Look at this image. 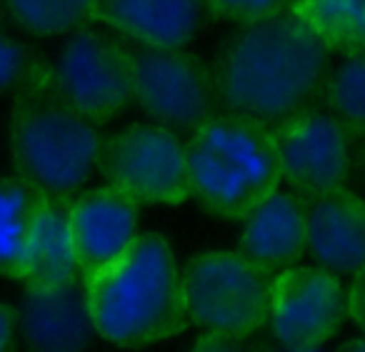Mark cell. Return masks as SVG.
<instances>
[{"mask_svg": "<svg viewBox=\"0 0 365 352\" xmlns=\"http://www.w3.org/2000/svg\"><path fill=\"white\" fill-rule=\"evenodd\" d=\"M66 36L58 58L48 63L53 83L73 108L108 123L133 100L130 51L88 26Z\"/></svg>", "mask_w": 365, "mask_h": 352, "instance_id": "obj_8", "label": "cell"}, {"mask_svg": "<svg viewBox=\"0 0 365 352\" xmlns=\"http://www.w3.org/2000/svg\"><path fill=\"white\" fill-rule=\"evenodd\" d=\"M190 197L220 217H240L280 185L270 128L218 110L188 138Z\"/></svg>", "mask_w": 365, "mask_h": 352, "instance_id": "obj_4", "label": "cell"}, {"mask_svg": "<svg viewBox=\"0 0 365 352\" xmlns=\"http://www.w3.org/2000/svg\"><path fill=\"white\" fill-rule=\"evenodd\" d=\"M130 51L133 103L158 125L190 133L220 110L213 66L182 48L135 43Z\"/></svg>", "mask_w": 365, "mask_h": 352, "instance_id": "obj_6", "label": "cell"}, {"mask_svg": "<svg viewBox=\"0 0 365 352\" xmlns=\"http://www.w3.org/2000/svg\"><path fill=\"white\" fill-rule=\"evenodd\" d=\"M98 170L138 202L178 205L190 197L188 145L158 123H133L106 138Z\"/></svg>", "mask_w": 365, "mask_h": 352, "instance_id": "obj_7", "label": "cell"}, {"mask_svg": "<svg viewBox=\"0 0 365 352\" xmlns=\"http://www.w3.org/2000/svg\"><path fill=\"white\" fill-rule=\"evenodd\" d=\"M205 0H93V21L130 41L182 48L195 38Z\"/></svg>", "mask_w": 365, "mask_h": 352, "instance_id": "obj_15", "label": "cell"}, {"mask_svg": "<svg viewBox=\"0 0 365 352\" xmlns=\"http://www.w3.org/2000/svg\"><path fill=\"white\" fill-rule=\"evenodd\" d=\"M323 100L350 133L365 135V51L345 53L343 61L325 73Z\"/></svg>", "mask_w": 365, "mask_h": 352, "instance_id": "obj_19", "label": "cell"}, {"mask_svg": "<svg viewBox=\"0 0 365 352\" xmlns=\"http://www.w3.org/2000/svg\"><path fill=\"white\" fill-rule=\"evenodd\" d=\"M103 123L63 98L46 61H36L13 90L11 152L16 172L53 197L83 190L101 165Z\"/></svg>", "mask_w": 365, "mask_h": 352, "instance_id": "obj_3", "label": "cell"}, {"mask_svg": "<svg viewBox=\"0 0 365 352\" xmlns=\"http://www.w3.org/2000/svg\"><path fill=\"white\" fill-rule=\"evenodd\" d=\"M208 8L228 21H250V18L278 13L285 8H295L298 0H205Z\"/></svg>", "mask_w": 365, "mask_h": 352, "instance_id": "obj_22", "label": "cell"}, {"mask_svg": "<svg viewBox=\"0 0 365 352\" xmlns=\"http://www.w3.org/2000/svg\"><path fill=\"white\" fill-rule=\"evenodd\" d=\"M16 335V310L6 302H0V350H8Z\"/></svg>", "mask_w": 365, "mask_h": 352, "instance_id": "obj_24", "label": "cell"}, {"mask_svg": "<svg viewBox=\"0 0 365 352\" xmlns=\"http://www.w3.org/2000/svg\"><path fill=\"white\" fill-rule=\"evenodd\" d=\"M295 11L328 51H365V0H298Z\"/></svg>", "mask_w": 365, "mask_h": 352, "instance_id": "obj_18", "label": "cell"}, {"mask_svg": "<svg viewBox=\"0 0 365 352\" xmlns=\"http://www.w3.org/2000/svg\"><path fill=\"white\" fill-rule=\"evenodd\" d=\"M16 23L36 36H66L93 21V0H3Z\"/></svg>", "mask_w": 365, "mask_h": 352, "instance_id": "obj_20", "label": "cell"}, {"mask_svg": "<svg viewBox=\"0 0 365 352\" xmlns=\"http://www.w3.org/2000/svg\"><path fill=\"white\" fill-rule=\"evenodd\" d=\"M16 330L33 350H81L96 335L83 277L58 287H26Z\"/></svg>", "mask_w": 365, "mask_h": 352, "instance_id": "obj_13", "label": "cell"}, {"mask_svg": "<svg viewBox=\"0 0 365 352\" xmlns=\"http://www.w3.org/2000/svg\"><path fill=\"white\" fill-rule=\"evenodd\" d=\"M43 195L21 175L0 177V277L21 280L28 237Z\"/></svg>", "mask_w": 365, "mask_h": 352, "instance_id": "obj_17", "label": "cell"}, {"mask_svg": "<svg viewBox=\"0 0 365 352\" xmlns=\"http://www.w3.org/2000/svg\"><path fill=\"white\" fill-rule=\"evenodd\" d=\"M273 277L243 252H200L182 267V300L190 322L208 332L255 335L268 325Z\"/></svg>", "mask_w": 365, "mask_h": 352, "instance_id": "obj_5", "label": "cell"}, {"mask_svg": "<svg viewBox=\"0 0 365 352\" xmlns=\"http://www.w3.org/2000/svg\"><path fill=\"white\" fill-rule=\"evenodd\" d=\"M328 53L295 8L240 21L213 66L220 110L278 125L320 93Z\"/></svg>", "mask_w": 365, "mask_h": 352, "instance_id": "obj_1", "label": "cell"}, {"mask_svg": "<svg viewBox=\"0 0 365 352\" xmlns=\"http://www.w3.org/2000/svg\"><path fill=\"white\" fill-rule=\"evenodd\" d=\"M83 282L96 335L113 345H155L190 325L182 267L160 232H140L120 257L83 275Z\"/></svg>", "mask_w": 365, "mask_h": 352, "instance_id": "obj_2", "label": "cell"}, {"mask_svg": "<svg viewBox=\"0 0 365 352\" xmlns=\"http://www.w3.org/2000/svg\"><path fill=\"white\" fill-rule=\"evenodd\" d=\"M31 51L16 38L0 33V93H13L33 68Z\"/></svg>", "mask_w": 365, "mask_h": 352, "instance_id": "obj_21", "label": "cell"}, {"mask_svg": "<svg viewBox=\"0 0 365 352\" xmlns=\"http://www.w3.org/2000/svg\"><path fill=\"white\" fill-rule=\"evenodd\" d=\"M305 252L335 275L365 267V197L340 185L305 197Z\"/></svg>", "mask_w": 365, "mask_h": 352, "instance_id": "obj_12", "label": "cell"}, {"mask_svg": "<svg viewBox=\"0 0 365 352\" xmlns=\"http://www.w3.org/2000/svg\"><path fill=\"white\" fill-rule=\"evenodd\" d=\"M83 277L73 240L68 197L43 195L28 237L21 282L26 287H58Z\"/></svg>", "mask_w": 365, "mask_h": 352, "instance_id": "obj_16", "label": "cell"}, {"mask_svg": "<svg viewBox=\"0 0 365 352\" xmlns=\"http://www.w3.org/2000/svg\"><path fill=\"white\" fill-rule=\"evenodd\" d=\"M348 317V295L340 275L325 267H285L273 277L268 325L288 350H315Z\"/></svg>", "mask_w": 365, "mask_h": 352, "instance_id": "obj_10", "label": "cell"}, {"mask_svg": "<svg viewBox=\"0 0 365 352\" xmlns=\"http://www.w3.org/2000/svg\"><path fill=\"white\" fill-rule=\"evenodd\" d=\"M280 180L310 197L345 185L350 175V130L320 108H303L270 128Z\"/></svg>", "mask_w": 365, "mask_h": 352, "instance_id": "obj_9", "label": "cell"}, {"mask_svg": "<svg viewBox=\"0 0 365 352\" xmlns=\"http://www.w3.org/2000/svg\"><path fill=\"white\" fill-rule=\"evenodd\" d=\"M345 295H348V317L360 330H365V267L353 275Z\"/></svg>", "mask_w": 365, "mask_h": 352, "instance_id": "obj_23", "label": "cell"}, {"mask_svg": "<svg viewBox=\"0 0 365 352\" xmlns=\"http://www.w3.org/2000/svg\"><path fill=\"white\" fill-rule=\"evenodd\" d=\"M345 347H360V350H365V330L360 332V337H355V340L345 342Z\"/></svg>", "mask_w": 365, "mask_h": 352, "instance_id": "obj_25", "label": "cell"}, {"mask_svg": "<svg viewBox=\"0 0 365 352\" xmlns=\"http://www.w3.org/2000/svg\"><path fill=\"white\" fill-rule=\"evenodd\" d=\"M240 220V252L273 275L305 255V195L293 187L278 185Z\"/></svg>", "mask_w": 365, "mask_h": 352, "instance_id": "obj_14", "label": "cell"}, {"mask_svg": "<svg viewBox=\"0 0 365 352\" xmlns=\"http://www.w3.org/2000/svg\"><path fill=\"white\" fill-rule=\"evenodd\" d=\"M138 210L140 202L110 182L68 197V217L83 275L113 262L135 242L140 235Z\"/></svg>", "mask_w": 365, "mask_h": 352, "instance_id": "obj_11", "label": "cell"}]
</instances>
